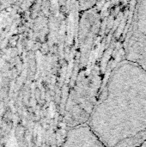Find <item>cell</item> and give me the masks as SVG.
Returning <instances> with one entry per match:
<instances>
[{
	"label": "cell",
	"instance_id": "cell-4",
	"mask_svg": "<svg viewBox=\"0 0 146 147\" xmlns=\"http://www.w3.org/2000/svg\"><path fill=\"white\" fill-rule=\"evenodd\" d=\"M138 147H146V141L145 142V143H143L142 145H140L139 146H138Z\"/></svg>",
	"mask_w": 146,
	"mask_h": 147
},
{
	"label": "cell",
	"instance_id": "cell-3",
	"mask_svg": "<svg viewBox=\"0 0 146 147\" xmlns=\"http://www.w3.org/2000/svg\"><path fill=\"white\" fill-rule=\"evenodd\" d=\"M63 147H106L96 136L87 123L71 127Z\"/></svg>",
	"mask_w": 146,
	"mask_h": 147
},
{
	"label": "cell",
	"instance_id": "cell-1",
	"mask_svg": "<svg viewBox=\"0 0 146 147\" xmlns=\"http://www.w3.org/2000/svg\"><path fill=\"white\" fill-rule=\"evenodd\" d=\"M106 147L146 141V71L124 59L114 69L86 122Z\"/></svg>",
	"mask_w": 146,
	"mask_h": 147
},
{
	"label": "cell",
	"instance_id": "cell-2",
	"mask_svg": "<svg viewBox=\"0 0 146 147\" xmlns=\"http://www.w3.org/2000/svg\"><path fill=\"white\" fill-rule=\"evenodd\" d=\"M125 59L146 71V1L136 3L133 9L125 43Z\"/></svg>",
	"mask_w": 146,
	"mask_h": 147
}]
</instances>
